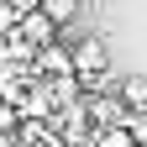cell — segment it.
<instances>
[{"instance_id":"obj_1","label":"cell","mask_w":147,"mask_h":147,"mask_svg":"<svg viewBox=\"0 0 147 147\" xmlns=\"http://www.w3.org/2000/svg\"><path fill=\"white\" fill-rule=\"evenodd\" d=\"M110 95H116V105L126 116H147V79L142 74H116L110 79Z\"/></svg>"},{"instance_id":"obj_2","label":"cell","mask_w":147,"mask_h":147,"mask_svg":"<svg viewBox=\"0 0 147 147\" xmlns=\"http://www.w3.org/2000/svg\"><path fill=\"white\" fill-rule=\"evenodd\" d=\"M32 74L37 79H68V47L63 42H47L32 53Z\"/></svg>"},{"instance_id":"obj_4","label":"cell","mask_w":147,"mask_h":147,"mask_svg":"<svg viewBox=\"0 0 147 147\" xmlns=\"http://www.w3.org/2000/svg\"><path fill=\"white\" fill-rule=\"evenodd\" d=\"M16 126H21V116H16V105H11V100H0V137H11Z\"/></svg>"},{"instance_id":"obj_3","label":"cell","mask_w":147,"mask_h":147,"mask_svg":"<svg viewBox=\"0 0 147 147\" xmlns=\"http://www.w3.org/2000/svg\"><path fill=\"white\" fill-rule=\"evenodd\" d=\"M37 11H42L53 26H74L79 11H84V0H37Z\"/></svg>"}]
</instances>
